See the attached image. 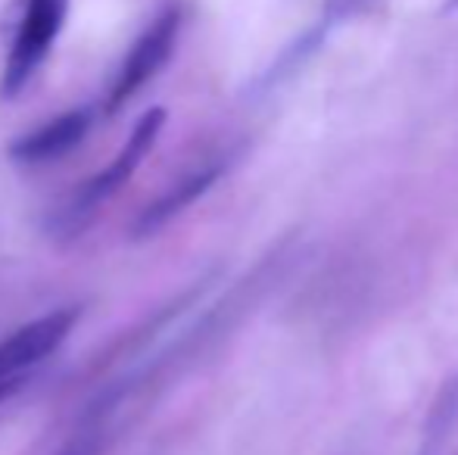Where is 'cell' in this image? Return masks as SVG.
I'll list each match as a JSON object with an SVG mask.
<instances>
[{"label": "cell", "instance_id": "5", "mask_svg": "<svg viewBox=\"0 0 458 455\" xmlns=\"http://www.w3.org/2000/svg\"><path fill=\"white\" fill-rule=\"evenodd\" d=\"M94 125V110L91 106H75V110L56 115V119L44 122L41 128L22 134L10 144V159L19 165H44L54 159L72 153L81 140L88 138Z\"/></svg>", "mask_w": 458, "mask_h": 455}, {"label": "cell", "instance_id": "1", "mask_svg": "<svg viewBox=\"0 0 458 455\" xmlns=\"http://www.w3.org/2000/svg\"><path fill=\"white\" fill-rule=\"evenodd\" d=\"M165 119H169V115H165L163 106H153V110H147L134 122L131 134H128V140L122 144V150L115 153L113 163L103 172H97L94 178H88L72 194V200L60 209V215H56V222H54L56 231H63V234H79V231L94 219L97 209H100L122 184L131 181L138 165L144 163V156L153 150V144H157L159 134H163Z\"/></svg>", "mask_w": 458, "mask_h": 455}, {"label": "cell", "instance_id": "7", "mask_svg": "<svg viewBox=\"0 0 458 455\" xmlns=\"http://www.w3.org/2000/svg\"><path fill=\"white\" fill-rule=\"evenodd\" d=\"M60 455H100V437H97L94 431L81 434V437H75Z\"/></svg>", "mask_w": 458, "mask_h": 455}, {"label": "cell", "instance_id": "9", "mask_svg": "<svg viewBox=\"0 0 458 455\" xmlns=\"http://www.w3.org/2000/svg\"><path fill=\"white\" fill-rule=\"evenodd\" d=\"M455 6H458V0H446V6H443V10L449 13V10H455Z\"/></svg>", "mask_w": 458, "mask_h": 455}, {"label": "cell", "instance_id": "3", "mask_svg": "<svg viewBox=\"0 0 458 455\" xmlns=\"http://www.w3.org/2000/svg\"><path fill=\"white\" fill-rule=\"evenodd\" d=\"M66 16L69 0H25L22 19H19L16 38H13L10 56H6L4 79H0L4 97H16L31 81V75L41 69L66 25Z\"/></svg>", "mask_w": 458, "mask_h": 455}, {"label": "cell", "instance_id": "6", "mask_svg": "<svg viewBox=\"0 0 458 455\" xmlns=\"http://www.w3.org/2000/svg\"><path fill=\"white\" fill-rule=\"evenodd\" d=\"M218 175H222V165H206V169H199V172H193V175L182 178V181H175L157 203H150V206L140 213V219L134 222V237L144 240V237L157 234L163 225H169L182 209L191 206L199 194H206V190L218 181Z\"/></svg>", "mask_w": 458, "mask_h": 455}, {"label": "cell", "instance_id": "8", "mask_svg": "<svg viewBox=\"0 0 458 455\" xmlns=\"http://www.w3.org/2000/svg\"><path fill=\"white\" fill-rule=\"evenodd\" d=\"M19 387V381H10V383H0V400H4V396H10L13 390Z\"/></svg>", "mask_w": 458, "mask_h": 455}, {"label": "cell", "instance_id": "2", "mask_svg": "<svg viewBox=\"0 0 458 455\" xmlns=\"http://www.w3.org/2000/svg\"><path fill=\"white\" fill-rule=\"evenodd\" d=\"M178 31H182V6L165 4L157 13V19L138 35V41L125 54V60H122L119 72L113 79V88L106 94V104H103L106 115L119 113L147 81L163 72V66L172 60V50L178 44Z\"/></svg>", "mask_w": 458, "mask_h": 455}, {"label": "cell", "instance_id": "4", "mask_svg": "<svg viewBox=\"0 0 458 455\" xmlns=\"http://www.w3.org/2000/svg\"><path fill=\"white\" fill-rule=\"evenodd\" d=\"M75 322H79V309H56L47 316L35 318L25 328L13 331L4 343H0V383L19 381V375L35 368L38 362L56 352L66 337L72 334Z\"/></svg>", "mask_w": 458, "mask_h": 455}]
</instances>
